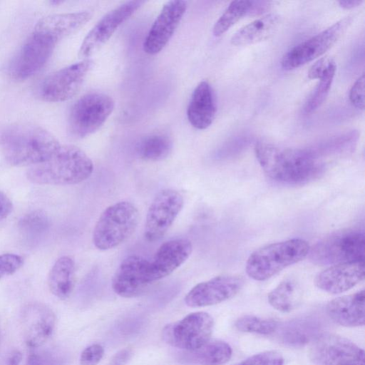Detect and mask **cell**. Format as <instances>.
I'll return each mask as SVG.
<instances>
[{"label": "cell", "mask_w": 365, "mask_h": 365, "mask_svg": "<svg viewBox=\"0 0 365 365\" xmlns=\"http://www.w3.org/2000/svg\"><path fill=\"white\" fill-rule=\"evenodd\" d=\"M255 155L264 173L272 180L287 185H301L316 178L322 170L316 154L310 150L279 148L258 142Z\"/></svg>", "instance_id": "obj_1"}, {"label": "cell", "mask_w": 365, "mask_h": 365, "mask_svg": "<svg viewBox=\"0 0 365 365\" xmlns=\"http://www.w3.org/2000/svg\"><path fill=\"white\" fill-rule=\"evenodd\" d=\"M6 161L12 165H34L49 159L61 144L49 131L32 123L6 127L0 136Z\"/></svg>", "instance_id": "obj_2"}, {"label": "cell", "mask_w": 365, "mask_h": 365, "mask_svg": "<svg viewBox=\"0 0 365 365\" xmlns=\"http://www.w3.org/2000/svg\"><path fill=\"white\" fill-rule=\"evenodd\" d=\"M93 170V162L84 151L75 145H61L49 159L32 165L26 176L36 184L68 185L86 180Z\"/></svg>", "instance_id": "obj_3"}, {"label": "cell", "mask_w": 365, "mask_h": 365, "mask_svg": "<svg viewBox=\"0 0 365 365\" xmlns=\"http://www.w3.org/2000/svg\"><path fill=\"white\" fill-rule=\"evenodd\" d=\"M309 249L308 242L299 238L267 245L250 255L246 262V272L255 280H267L284 268L304 259Z\"/></svg>", "instance_id": "obj_4"}, {"label": "cell", "mask_w": 365, "mask_h": 365, "mask_svg": "<svg viewBox=\"0 0 365 365\" xmlns=\"http://www.w3.org/2000/svg\"><path fill=\"white\" fill-rule=\"evenodd\" d=\"M139 220L136 206L121 200L107 207L99 216L92 235L94 246L108 250L125 242L135 231Z\"/></svg>", "instance_id": "obj_5"}, {"label": "cell", "mask_w": 365, "mask_h": 365, "mask_svg": "<svg viewBox=\"0 0 365 365\" xmlns=\"http://www.w3.org/2000/svg\"><path fill=\"white\" fill-rule=\"evenodd\" d=\"M363 231L347 229L324 237L309 249V259L316 264L336 265L364 262Z\"/></svg>", "instance_id": "obj_6"}, {"label": "cell", "mask_w": 365, "mask_h": 365, "mask_svg": "<svg viewBox=\"0 0 365 365\" xmlns=\"http://www.w3.org/2000/svg\"><path fill=\"white\" fill-rule=\"evenodd\" d=\"M115 103L103 93H87L73 105L68 116V128L71 134L78 138H85L98 130L113 112Z\"/></svg>", "instance_id": "obj_7"}, {"label": "cell", "mask_w": 365, "mask_h": 365, "mask_svg": "<svg viewBox=\"0 0 365 365\" xmlns=\"http://www.w3.org/2000/svg\"><path fill=\"white\" fill-rule=\"evenodd\" d=\"M213 328V318L207 312H197L167 324L162 331V337L173 347L191 351L210 339Z\"/></svg>", "instance_id": "obj_8"}, {"label": "cell", "mask_w": 365, "mask_h": 365, "mask_svg": "<svg viewBox=\"0 0 365 365\" xmlns=\"http://www.w3.org/2000/svg\"><path fill=\"white\" fill-rule=\"evenodd\" d=\"M309 357L317 365H364V351L351 340L332 334L314 338Z\"/></svg>", "instance_id": "obj_9"}, {"label": "cell", "mask_w": 365, "mask_h": 365, "mask_svg": "<svg viewBox=\"0 0 365 365\" xmlns=\"http://www.w3.org/2000/svg\"><path fill=\"white\" fill-rule=\"evenodd\" d=\"M93 65L91 59H83L51 73L39 86L40 98L48 102L69 100L80 90Z\"/></svg>", "instance_id": "obj_10"}, {"label": "cell", "mask_w": 365, "mask_h": 365, "mask_svg": "<svg viewBox=\"0 0 365 365\" xmlns=\"http://www.w3.org/2000/svg\"><path fill=\"white\" fill-rule=\"evenodd\" d=\"M183 205V196L178 190L166 188L158 192L146 214L144 226L145 240L150 242L160 240L173 225Z\"/></svg>", "instance_id": "obj_11"}, {"label": "cell", "mask_w": 365, "mask_h": 365, "mask_svg": "<svg viewBox=\"0 0 365 365\" xmlns=\"http://www.w3.org/2000/svg\"><path fill=\"white\" fill-rule=\"evenodd\" d=\"M353 16L341 19L329 28L299 43L283 56L281 64L284 70H292L323 55L340 38L351 24Z\"/></svg>", "instance_id": "obj_12"}, {"label": "cell", "mask_w": 365, "mask_h": 365, "mask_svg": "<svg viewBox=\"0 0 365 365\" xmlns=\"http://www.w3.org/2000/svg\"><path fill=\"white\" fill-rule=\"evenodd\" d=\"M56 43L48 36L33 32L11 63V77L24 81L36 74L49 59Z\"/></svg>", "instance_id": "obj_13"}, {"label": "cell", "mask_w": 365, "mask_h": 365, "mask_svg": "<svg viewBox=\"0 0 365 365\" xmlns=\"http://www.w3.org/2000/svg\"><path fill=\"white\" fill-rule=\"evenodd\" d=\"M144 1H129L108 11L91 29L84 38L78 56L88 59L96 53L124 21L130 18Z\"/></svg>", "instance_id": "obj_14"}, {"label": "cell", "mask_w": 365, "mask_h": 365, "mask_svg": "<svg viewBox=\"0 0 365 365\" xmlns=\"http://www.w3.org/2000/svg\"><path fill=\"white\" fill-rule=\"evenodd\" d=\"M244 285L240 276L224 274L194 286L185 295V302L190 307L215 305L235 296Z\"/></svg>", "instance_id": "obj_15"}, {"label": "cell", "mask_w": 365, "mask_h": 365, "mask_svg": "<svg viewBox=\"0 0 365 365\" xmlns=\"http://www.w3.org/2000/svg\"><path fill=\"white\" fill-rule=\"evenodd\" d=\"M150 261L139 255H130L119 264L112 278L114 292L125 298L139 296L151 284Z\"/></svg>", "instance_id": "obj_16"}, {"label": "cell", "mask_w": 365, "mask_h": 365, "mask_svg": "<svg viewBox=\"0 0 365 365\" xmlns=\"http://www.w3.org/2000/svg\"><path fill=\"white\" fill-rule=\"evenodd\" d=\"M187 7V2L182 0L170 1L163 6L145 39L143 49L146 53L157 54L166 46Z\"/></svg>", "instance_id": "obj_17"}, {"label": "cell", "mask_w": 365, "mask_h": 365, "mask_svg": "<svg viewBox=\"0 0 365 365\" xmlns=\"http://www.w3.org/2000/svg\"><path fill=\"white\" fill-rule=\"evenodd\" d=\"M55 323V314L46 305L39 302L26 305L21 313V325L26 345L33 349L43 345L51 336Z\"/></svg>", "instance_id": "obj_18"}, {"label": "cell", "mask_w": 365, "mask_h": 365, "mask_svg": "<svg viewBox=\"0 0 365 365\" xmlns=\"http://www.w3.org/2000/svg\"><path fill=\"white\" fill-rule=\"evenodd\" d=\"M192 251V242L187 239H173L163 243L150 261L151 283L172 274L189 258Z\"/></svg>", "instance_id": "obj_19"}, {"label": "cell", "mask_w": 365, "mask_h": 365, "mask_svg": "<svg viewBox=\"0 0 365 365\" xmlns=\"http://www.w3.org/2000/svg\"><path fill=\"white\" fill-rule=\"evenodd\" d=\"M364 278V262L331 265L319 272L314 284L329 294H340L349 290Z\"/></svg>", "instance_id": "obj_20"}, {"label": "cell", "mask_w": 365, "mask_h": 365, "mask_svg": "<svg viewBox=\"0 0 365 365\" xmlns=\"http://www.w3.org/2000/svg\"><path fill=\"white\" fill-rule=\"evenodd\" d=\"M365 293L362 289L356 293L336 297L328 302L326 312L335 323L354 327L364 324Z\"/></svg>", "instance_id": "obj_21"}, {"label": "cell", "mask_w": 365, "mask_h": 365, "mask_svg": "<svg viewBox=\"0 0 365 365\" xmlns=\"http://www.w3.org/2000/svg\"><path fill=\"white\" fill-rule=\"evenodd\" d=\"M91 16V14L87 11L48 15L38 20L34 32L58 42L80 29Z\"/></svg>", "instance_id": "obj_22"}, {"label": "cell", "mask_w": 365, "mask_h": 365, "mask_svg": "<svg viewBox=\"0 0 365 365\" xmlns=\"http://www.w3.org/2000/svg\"><path fill=\"white\" fill-rule=\"evenodd\" d=\"M216 113L214 93L210 83L201 81L191 96L187 110V119L195 128L203 130L213 122Z\"/></svg>", "instance_id": "obj_23"}, {"label": "cell", "mask_w": 365, "mask_h": 365, "mask_svg": "<svg viewBox=\"0 0 365 365\" xmlns=\"http://www.w3.org/2000/svg\"><path fill=\"white\" fill-rule=\"evenodd\" d=\"M180 360L184 363L197 365H222L231 358L232 350L230 345L221 340L210 339L199 348L184 351Z\"/></svg>", "instance_id": "obj_24"}, {"label": "cell", "mask_w": 365, "mask_h": 365, "mask_svg": "<svg viewBox=\"0 0 365 365\" xmlns=\"http://www.w3.org/2000/svg\"><path fill=\"white\" fill-rule=\"evenodd\" d=\"M279 17L275 14H269L245 25L232 36V44L243 46L265 40L277 28L279 22Z\"/></svg>", "instance_id": "obj_25"}, {"label": "cell", "mask_w": 365, "mask_h": 365, "mask_svg": "<svg viewBox=\"0 0 365 365\" xmlns=\"http://www.w3.org/2000/svg\"><path fill=\"white\" fill-rule=\"evenodd\" d=\"M75 283V262L68 256L58 258L48 276V286L56 297L66 299L71 294Z\"/></svg>", "instance_id": "obj_26"}, {"label": "cell", "mask_w": 365, "mask_h": 365, "mask_svg": "<svg viewBox=\"0 0 365 365\" xmlns=\"http://www.w3.org/2000/svg\"><path fill=\"white\" fill-rule=\"evenodd\" d=\"M173 150L170 138L162 133H153L141 138L136 145L138 156L145 160L159 161L169 156Z\"/></svg>", "instance_id": "obj_27"}, {"label": "cell", "mask_w": 365, "mask_h": 365, "mask_svg": "<svg viewBox=\"0 0 365 365\" xmlns=\"http://www.w3.org/2000/svg\"><path fill=\"white\" fill-rule=\"evenodd\" d=\"M299 292L297 284L291 279L281 282L267 295L269 304L281 312H289L297 306Z\"/></svg>", "instance_id": "obj_28"}, {"label": "cell", "mask_w": 365, "mask_h": 365, "mask_svg": "<svg viewBox=\"0 0 365 365\" xmlns=\"http://www.w3.org/2000/svg\"><path fill=\"white\" fill-rule=\"evenodd\" d=\"M21 235L29 240H35L44 236L50 228L47 215L41 210L30 212L23 216L18 224Z\"/></svg>", "instance_id": "obj_29"}, {"label": "cell", "mask_w": 365, "mask_h": 365, "mask_svg": "<svg viewBox=\"0 0 365 365\" xmlns=\"http://www.w3.org/2000/svg\"><path fill=\"white\" fill-rule=\"evenodd\" d=\"M252 6L250 1H233L213 27V34L220 36L236 24L242 16L249 12Z\"/></svg>", "instance_id": "obj_30"}, {"label": "cell", "mask_w": 365, "mask_h": 365, "mask_svg": "<svg viewBox=\"0 0 365 365\" xmlns=\"http://www.w3.org/2000/svg\"><path fill=\"white\" fill-rule=\"evenodd\" d=\"M235 327L242 332L271 335L278 329L279 323L272 319L244 315L235 321Z\"/></svg>", "instance_id": "obj_31"}, {"label": "cell", "mask_w": 365, "mask_h": 365, "mask_svg": "<svg viewBox=\"0 0 365 365\" xmlns=\"http://www.w3.org/2000/svg\"><path fill=\"white\" fill-rule=\"evenodd\" d=\"M335 72L336 64L333 61L324 75L319 78V83L305 103L304 106V112L305 113H312L323 103L329 93Z\"/></svg>", "instance_id": "obj_32"}, {"label": "cell", "mask_w": 365, "mask_h": 365, "mask_svg": "<svg viewBox=\"0 0 365 365\" xmlns=\"http://www.w3.org/2000/svg\"><path fill=\"white\" fill-rule=\"evenodd\" d=\"M284 358L275 350L255 354L233 365H283Z\"/></svg>", "instance_id": "obj_33"}, {"label": "cell", "mask_w": 365, "mask_h": 365, "mask_svg": "<svg viewBox=\"0 0 365 365\" xmlns=\"http://www.w3.org/2000/svg\"><path fill=\"white\" fill-rule=\"evenodd\" d=\"M63 357L57 351L36 350L28 356L26 365H61Z\"/></svg>", "instance_id": "obj_34"}, {"label": "cell", "mask_w": 365, "mask_h": 365, "mask_svg": "<svg viewBox=\"0 0 365 365\" xmlns=\"http://www.w3.org/2000/svg\"><path fill=\"white\" fill-rule=\"evenodd\" d=\"M307 324L304 321L302 322L299 321L297 324L289 325L283 333L284 341L290 344L305 342L307 337L309 338L313 331L311 325L306 327Z\"/></svg>", "instance_id": "obj_35"}, {"label": "cell", "mask_w": 365, "mask_h": 365, "mask_svg": "<svg viewBox=\"0 0 365 365\" xmlns=\"http://www.w3.org/2000/svg\"><path fill=\"white\" fill-rule=\"evenodd\" d=\"M23 264V258L18 255L6 253L0 255V279L14 274Z\"/></svg>", "instance_id": "obj_36"}, {"label": "cell", "mask_w": 365, "mask_h": 365, "mask_svg": "<svg viewBox=\"0 0 365 365\" xmlns=\"http://www.w3.org/2000/svg\"><path fill=\"white\" fill-rule=\"evenodd\" d=\"M104 354V349L99 344L86 347L81 353L80 365H97Z\"/></svg>", "instance_id": "obj_37"}, {"label": "cell", "mask_w": 365, "mask_h": 365, "mask_svg": "<svg viewBox=\"0 0 365 365\" xmlns=\"http://www.w3.org/2000/svg\"><path fill=\"white\" fill-rule=\"evenodd\" d=\"M351 103L356 108L363 110L364 108V74L363 73L352 86L349 92Z\"/></svg>", "instance_id": "obj_38"}, {"label": "cell", "mask_w": 365, "mask_h": 365, "mask_svg": "<svg viewBox=\"0 0 365 365\" xmlns=\"http://www.w3.org/2000/svg\"><path fill=\"white\" fill-rule=\"evenodd\" d=\"M332 61L333 60L331 58H329L327 57H323L319 59L310 68L308 72L309 78L319 79L324 75Z\"/></svg>", "instance_id": "obj_39"}, {"label": "cell", "mask_w": 365, "mask_h": 365, "mask_svg": "<svg viewBox=\"0 0 365 365\" xmlns=\"http://www.w3.org/2000/svg\"><path fill=\"white\" fill-rule=\"evenodd\" d=\"M12 202L9 197L0 191V221L6 218L12 211Z\"/></svg>", "instance_id": "obj_40"}, {"label": "cell", "mask_w": 365, "mask_h": 365, "mask_svg": "<svg viewBox=\"0 0 365 365\" xmlns=\"http://www.w3.org/2000/svg\"><path fill=\"white\" fill-rule=\"evenodd\" d=\"M131 356L132 350L130 348H125L114 355L109 365H125Z\"/></svg>", "instance_id": "obj_41"}, {"label": "cell", "mask_w": 365, "mask_h": 365, "mask_svg": "<svg viewBox=\"0 0 365 365\" xmlns=\"http://www.w3.org/2000/svg\"><path fill=\"white\" fill-rule=\"evenodd\" d=\"M22 354L19 350H12L9 352L0 363V365H19Z\"/></svg>", "instance_id": "obj_42"}, {"label": "cell", "mask_w": 365, "mask_h": 365, "mask_svg": "<svg viewBox=\"0 0 365 365\" xmlns=\"http://www.w3.org/2000/svg\"><path fill=\"white\" fill-rule=\"evenodd\" d=\"M363 1L352 0V1H339V4L341 8L346 9H353L361 4Z\"/></svg>", "instance_id": "obj_43"}]
</instances>
